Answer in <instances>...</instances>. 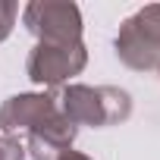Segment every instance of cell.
<instances>
[{"label":"cell","instance_id":"cell-1","mask_svg":"<svg viewBox=\"0 0 160 160\" xmlns=\"http://www.w3.org/2000/svg\"><path fill=\"white\" fill-rule=\"evenodd\" d=\"M53 101L75 129L78 126H94V129L116 126V122H126L132 113V98L113 85H98V88L66 85L63 91L53 94Z\"/></svg>","mask_w":160,"mask_h":160},{"label":"cell","instance_id":"cell-2","mask_svg":"<svg viewBox=\"0 0 160 160\" xmlns=\"http://www.w3.org/2000/svg\"><path fill=\"white\" fill-rule=\"evenodd\" d=\"M116 57L138 72L160 66V3H148L119 25Z\"/></svg>","mask_w":160,"mask_h":160},{"label":"cell","instance_id":"cell-3","mask_svg":"<svg viewBox=\"0 0 160 160\" xmlns=\"http://www.w3.org/2000/svg\"><path fill=\"white\" fill-rule=\"evenodd\" d=\"M25 28L47 44H82V13L69 0H32L22 10Z\"/></svg>","mask_w":160,"mask_h":160},{"label":"cell","instance_id":"cell-4","mask_svg":"<svg viewBox=\"0 0 160 160\" xmlns=\"http://www.w3.org/2000/svg\"><path fill=\"white\" fill-rule=\"evenodd\" d=\"M88 63V50L85 44H47L38 41L28 53L25 72L35 85L44 88H57L63 82H69L72 75H78Z\"/></svg>","mask_w":160,"mask_h":160},{"label":"cell","instance_id":"cell-5","mask_svg":"<svg viewBox=\"0 0 160 160\" xmlns=\"http://www.w3.org/2000/svg\"><path fill=\"white\" fill-rule=\"evenodd\" d=\"M53 94H13L0 107V135H16V132H32L44 119L57 113Z\"/></svg>","mask_w":160,"mask_h":160},{"label":"cell","instance_id":"cell-6","mask_svg":"<svg viewBox=\"0 0 160 160\" xmlns=\"http://www.w3.org/2000/svg\"><path fill=\"white\" fill-rule=\"evenodd\" d=\"M0 160H28L25 144L16 135H0Z\"/></svg>","mask_w":160,"mask_h":160},{"label":"cell","instance_id":"cell-7","mask_svg":"<svg viewBox=\"0 0 160 160\" xmlns=\"http://www.w3.org/2000/svg\"><path fill=\"white\" fill-rule=\"evenodd\" d=\"M16 16H19V7L13 0H0V41H7L13 25H16Z\"/></svg>","mask_w":160,"mask_h":160},{"label":"cell","instance_id":"cell-8","mask_svg":"<svg viewBox=\"0 0 160 160\" xmlns=\"http://www.w3.org/2000/svg\"><path fill=\"white\" fill-rule=\"evenodd\" d=\"M60 160H91V157H85V154H78V151H66Z\"/></svg>","mask_w":160,"mask_h":160},{"label":"cell","instance_id":"cell-9","mask_svg":"<svg viewBox=\"0 0 160 160\" xmlns=\"http://www.w3.org/2000/svg\"><path fill=\"white\" fill-rule=\"evenodd\" d=\"M157 69H160V66H157Z\"/></svg>","mask_w":160,"mask_h":160}]
</instances>
